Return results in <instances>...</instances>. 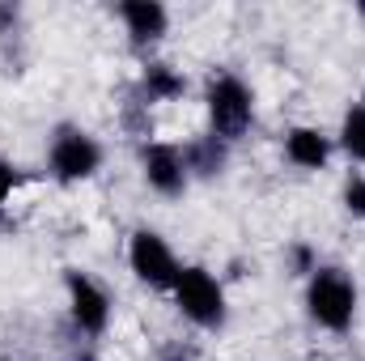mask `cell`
Instances as JSON below:
<instances>
[{
    "mask_svg": "<svg viewBox=\"0 0 365 361\" xmlns=\"http://www.w3.org/2000/svg\"><path fill=\"white\" fill-rule=\"evenodd\" d=\"M170 302L182 319L200 332H221L230 319V298H225V280L204 264H182L175 285H170Z\"/></svg>",
    "mask_w": 365,
    "mask_h": 361,
    "instance_id": "cell-3",
    "label": "cell"
},
{
    "mask_svg": "<svg viewBox=\"0 0 365 361\" xmlns=\"http://www.w3.org/2000/svg\"><path fill=\"white\" fill-rule=\"evenodd\" d=\"M340 204L353 221H365V171H353L340 187Z\"/></svg>",
    "mask_w": 365,
    "mask_h": 361,
    "instance_id": "cell-14",
    "label": "cell"
},
{
    "mask_svg": "<svg viewBox=\"0 0 365 361\" xmlns=\"http://www.w3.org/2000/svg\"><path fill=\"white\" fill-rule=\"evenodd\" d=\"M302 285H306V289H302L306 319H310L319 332H331V336L353 332L357 306H361V289H357L353 272L340 268V264H319Z\"/></svg>",
    "mask_w": 365,
    "mask_h": 361,
    "instance_id": "cell-1",
    "label": "cell"
},
{
    "mask_svg": "<svg viewBox=\"0 0 365 361\" xmlns=\"http://www.w3.org/2000/svg\"><path fill=\"white\" fill-rule=\"evenodd\" d=\"M102 162H106V149L90 128H81V123H56L51 128V136H47V175L60 187L90 183L102 171Z\"/></svg>",
    "mask_w": 365,
    "mask_h": 361,
    "instance_id": "cell-4",
    "label": "cell"
},
{
    "mask_svg": "<svg viewBox=\"0 0 365 361\" xmlns=\"http://www.w3.org/2000/svg\"><path fill=\"white\" fill-rule=\"evenodd\" d=\"M336 149L349 158V162H357L365 166V102H353L344 115H340V132H336Z\"/></svg>",
    "mask_w": 365,
    "mask_h": 361,
    "instance_id": "cell-12",
    "label": "cell"
},
{
    "mask_svg": "<svg viewBox=\"0 0 365 361\" xmlns=\"http://www.w3.org/2000/svg\"><path fill=\"white\" fill-rule=\"evenodd\" d=\"M64 298H68V323L77 336H86V340L106 336L115 302L102 280H93L86 268H64Z\"/></svg>",
    "mask_w": 365,
    "mask_h": 361,
    "instance_id": "cell-5",
    "label": "cell"
},
{
    "mask_svg": "<svg viewBox=\"0 0 365 361\" xmlns=\"http://www.w3.org/2000/svg\"><path fill=\"white\" fill-rule=\"evenodd\" d=\"M17 183H21V171L9 162V158H0V217L9 213V204H13V191H17Z\"/></svg>",
    "mask_w": 365,
    "mask_h": 361,
    "instance_id": "cell-17",
    "label": "cell"
},
{
    "mask_svg": "<svg viewBox=\"0 0 365 361\" xmlns=\"http://www.w3.org/2000/svg\"><path fill=\"white\" fill-rule=\"evenodd\" d=\"M230 149H234V145H225V141H221V136H212V132L191 136V141L182 145V162H187L191 183L221 179V175L230 171Z\"/></svg>",
    "mask_w": 365,
    "mask_h": 361,
    "instance_id": "cell-11",
    "label": "cell"
},
{
    "mask_svg": "<svg viewBox=\"0 0 365 361\" xmlns=\"http://www.w3.org/2000/svg\"><path fill=\"white\" fill-rule=\"evenodd\" d=\"M73 361H102V353H98V349H77V357Z\"/></svg>",
    "mask_w": 365,
    "mask_h": 361,
    "instance_id": "cell-18",
    "label": "cell"
},
{
    "mask_svg": "<svg viewBox=\"0 0 365 361\" xmlns=\"http://www.w3.org/2000/svg\"><path fill=\"white\" fill-rule=\"evenodd\" d=\"M187 86H191V81H187V73H182V68L166 64V60H145V64H140V77H136V86H132L128 93L153 111V106L179 102L182 93H187Z\"/></svg>",
    "mask_w": 365,
    "mask_h": 361,
    "instance_id": "cell-10",
    "label": "cell"
},
{
    "mask_svg": "<svg viewBox=\"0 0 365 361\" xmlns=\"http://www.w3.org/2000/svg\"><path fill=\"white\" fill-rule=\"evenodd\" d=\"M136 166H140V179L153 195L162 200H182L191 175H187V162H182V145L175 141H145L136 149Z\"/></svg>",
    "mask_w": 365,
    "mask_h": 361,
    "instance_id": "cell-7",
    "label": "cell"
},
{
    "mask_svg": "<svg viewBox=\"0 0 365 361\" xmlns=\"http://www.w3.org/2000/svg\"><path fill=\"white\" fill-rule=\"evenodd\" d=\"M204 115L208 132L221 136L225 145H238L255 128V90L242 73L234 68H212L204 77Z\"/></svg>",
    "mask_w": 365,
    "mask_h": 361,
    "instance_id": "cell-2",
    "label": "cell"
},
{
    "mask_svg": "<svg viewBox=\"0 0 365 361\" xmlns=\"http://www.w3.org/2000/svg\"><path fill=\"white\" fill-rule=\"evenodd\" d=\"M0 361H9V357H0Z\"/></svg>",
    "mask_w": 365,
    "mask_h": 361,
    "instance_id": "cell-19",
    "label": "cell"
},
{
    "mask_svg": "<svg viewBox=\"0 0 365 361\" xmlns=\"http://www.w3.org/2000/svg\"><path fill=\"white\" fill-rule=\"evenodd\" d=\"M179 268L182 264H179V255H175V247H170L158 230H149V225L132 230V238H128V272H132L145 289L170 293Z\"/></svg>",
    "mask_w": 365,
    "mask_h": 361,
    "instance_id": "cell-6",
    "label": "cell"
},
{
    "mask_svg": "<svg viewBox=\"0 0 365 361\" xmlns=\"http://www.w3.org/2000/svg\"><path fill=\"white\" fill-rule=\"evenodd\" d=\"M280 264H284V272H289L293 280H306V276L319 268L323 260H319V247H314V243H306V238H293V243H284V255H280Z\"/></svg>",
    "mask_w": 365,
    "mask_h": 361,
    "instance_id": "cell-13",
    "label": "cell"
},
{
    "mask_svg": "<svg viewBox=\"0 0 365 361\" xmlns=\"http://www.w3.org/2000/svg\"><path fill=\"white\" fill-rule=\"evenodd\" d=\"M280 149H284L289 166H297V171L310 175V171H327V162L336 153V136L323 132L319 123H293V128H284Z\"/></svg>",
    "mask_w": 365,
    "mask_h": 361,
    "instance_id": "cell-9",
    "label": "cell"
},
{
    "mask_svg": "<svg viewBox=\"0 0 365 361\" xmlns=\"http://www.w3.org/2000/svg\"><path fill=\"white\" fill-rule=\"evenodd\" d=\"M115 17H119L128 43H132L136 51H153V47L170 34V9H166L162 0H123V4L115 9Z\"/></svg>",
    "mask_w": 365,
    "mask_h": 361,
    "instance_id": "cell-8",
    "label": "cell"
},
{
    "mask_svg": "<svg viewBox=\"0 0 365 361\" xmlns=\"http://www.w3.org/2000/svg\"><path fill=\"white\" fill-rule=\"evenodd\" d=\"M17 47L21 43V4L13 0H0V47Z\"/></svg>",
    "mask_w": 365,
    "mask_h": 361,
    "instance_id": "cell-16",
    "label": "cell"
},
{
    "mask_svg": "<svg viewBox=\"0 0 365 361\" xmlns=\"http://www.w3.org/2000/svg\"><path fill=\"white\" fill-rule=\"evenodd\" d=\"M153 361H204V349H200L195 340H187V336H166V340L158 345Z\"/></svg>",
    "mask_w": 365,
    "mask_h": 361,
    "instance_id": "cell-15",
    "label": "cell"
}]
</instances>
